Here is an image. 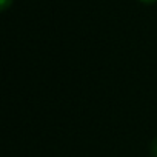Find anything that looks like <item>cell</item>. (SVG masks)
Instances as JSON below:
<instances>
[{
    "label": "cell",
    "instance_id": "cell-1",
    "mask_svg": "<svg viewBox=\"0 0 157 157\" xmlns=\"http://www.w3.org/2000/svg\"><path fill=\"white\" fill-rule=\"evenodd\" d=\"M149 152L152 157H157V137L151 142V146H149Z\"/></svg>",
    "mask_w": 157,
    "mask_h": 157
},
{
    "label": "cell",
    "instance_id": "cell-3",
    "mask_svg": "<svg viewBox=\"0 0 157 157\" xmlns=\"http://www.w3.org/2000/svg\"><path fill=\"white\" fill-rule=\"evenodd\" d=\"M142 3H146V5H152V3H155L157 0H140Z\"/></svg>",
    "mask_w": 157,
    "mask_h": 157
},
{
    "label": "cell",
    "instance_id": "cell-2",
    "mask_svg": "<svg viewBox=\"0 0 157 157\" xmlns=\"http://www.w3.org/2000/svg\"><path fill=\"white\" fill-rule=\"evenodd\" d=\"M14 0H0V8H2V11H6L11 5H13Z\"/></svg>",
    "mask_w": 157,
    "mask_h": 157
}]
</instances>
